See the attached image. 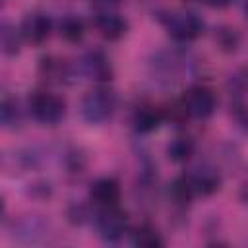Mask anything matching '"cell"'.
I'll return each instance as SVG.
<instances>
[{
	"instance_id": "cell-5",
	"label": "cell",
	"mask_w": 248,
	"mask_h": 248,
	"mask_svg": "<svg viewBox=\"0 0 248 248\" xmlns=\"http://www.w3.org/2000/svg\"><path fill=\"white\" fill-rule=\"evenodd\" d=\"M95 225H97L99 236L105 242H116L128 231V215L118 205H107L99 209L95 217Z\"/></svg>"
},
{
	"instance_id": "cell-2",
	"label": "cell",
	"mask_w": 248,
	"mask_h": 248,
	"mask_svg": "<svg viewBox=\"0 0 248 248\" xmlns=\"http://www.w3.org/2000/svg\"><path fill=\"white\" fill-rule=\"evenodd\" d=\"M31 116L45 126H56L66 116V101L50 91H33L27 101Z\"/></svg>"
},
{
	"instance_id": "cell-8",
	"label": "cell",
	"mask_w": 248,
	"mask_h": 248,
	"mask_svg": "<svg viewBox=\"0 0 248 248\" xmlns=\"http://www.w3.org/2000/svg\"><path fill=\"white\" fill-rule=\"evenodd\" d=\"M93 27L99 31V35L107 41H118L128 31V21L112 12H97L93 16Z\"/></svg>"
},
{
	"instance_id": "cell-12",
	"label": "cell",
	"mask_w": 248,
	"mask_h": 248,
	"mask_svg": "<svg viewBox=\"0 0 248 248\" xmlns=\"http://www.w3.org/2000/svg\"><path fill=\"white\" fill-rule=\"evenodd\" d=\"M58 35L68 41V43H79L85 35V23L81 17L74 16V14H66L62 16V19L58 21Z\"/></svg>"
},
{
	"instance_id": "cell-9",
	"label": "cell",
	"mask_w": 248,
	"mask_h": 248,
	"mask_svg": "<svg viewBox=\"0 0 248 248\" xmlns=\"http://www.w3.org/2000/svg\"><path fill=\"white\" fill-rule=\"evenodd\" d=\"M186 178L192 184L196 196H200V194L202 196H209V194L217 192L219 186H221V174L213 167H205V165L203 167H196L190 172H186Z\"/></svg>"
},
{
	"instance_id": "cell-18",
	"label": "cell",
	"mask_w": 248,
	"mask_h": 248,
	"mask_svg": "<svg viewBox=\"0 0 248 248\" xmlns=\"http://www.w3.org/2000/svg\"><path fill=\"white\" fill-rule=\"evenodd\" d=\"M170 194H172L174 202H178V203H188V202H192V198L196 196V192H194L192 184L188 182L186 174L178 176V178L172 182V186H170Z\"/></svg>"
},
{
	"instance_id": "cell-16",
	"label": "cell",
	"mask_w": 248,
	"mask_h": 248,
	"mask_svg": "<svg viewBox=\"0 0 248 248\" xmlns=\"http://www.w3.org/2000/svg\"><path fill=\"white\" fill-rule=\"evenodd\" d=\"M19 41H21V33L10 25L8 21L2 23L0 27V45H2V52L8 56H16L19 52Z\"/></svg>"
},
{
	"instance_id": "cell-4",
	"label": "cell",
	"mask_w": 248,
	"mask_h": 248,
	"mask_svg": "<svg viewBox=\"0 0 248 248\" xmlns=\"http://www.w3.org/2000/svg\"><path fill=\"white\" fill-rule=\"evenodd\" d=\"M180 105L184 108V114L190 118H198V120H205L215 112L217 107V99L213 95V91L205 85H192L190 89L184 91Z\"/></svg>"
},
{
	"instance_id": "cell-11",
	"label": "cell",
	"mask_w": 248,
	"mask_h": 248,
	"mask_svg": "<svg viewBox=\"0 0 248 248\" xmlns=\"http://www.w3.org/2000/svg\"><path fill=\"white\" fill-rule=\"evenodd\" d=\"M163 120H165V110L155 105H141L134 110V116H132L134 130L138 134H149L157 130Z\"/></svg>"
},
{
	"instance_id": "cell-20",
	"label": "cell",
	"mask_w": 248,
	"mask_h": 248,
	"mask_svg": "<svg viewBox=\"0 0 248 248\" xmlns=\"http://www.w3.org/2000/svg\"><path fill=\"white\" fill-rule=\"evenodd\" d=\"M85 217H87L85 207H81V205H74V207L70 209V221H72L74 225H81V223L85 221Z\"/></svg>"
},
{
	"instance_id": "cell-17",
	"label": "cell",
	"mask_w": 248,
	"mask_h": 248,
	"mask_svg": "<svg viewBox=\"0 0 248 248\" xmlns=\"http://www.w3.org/2000/svg\"><path fill=\"white\" fill-rule=\"evenodd\" d=\"M41 70L45 74V78H50L54 81H66V78L72 76L68 64L64 60H52V58H43L41 62Z\"/></svg>"
},
{
	"instance_id": "cell-1",
	"label": "cell",
	"mask_w": 248,
	"mask_h": 248,
	"mask_svg": "<svg viewBox=\"0 0 248 248\" xmlns=\"http://www.w3.org/2000/svg\"><path fill=\"white\" fill-rule=\"evenodd\" d=\"M116 103H118L116 93L108 87L99 85L87 91L85 97L81 99V116L89 124H103L114 114Z\"/></svg>"
},
{
	"instance_id": "cell-23",
	"label": "cell",
	"mask_w": 248,
	"mask_h": 248,
	"mask_svg": "<svg viewBox=\"0 0 248 248\" xmlns=\"http://www.w3.org/2000/svg\"><path fill=\"white\" fill-rule=\"evenodd\" d=\"M244 12H246V16H248V0H246V4H244Z\"/></svg>"
},
{
	"instance_id": "cell-19",
	"label": "cell",
	"mask_w": 248,
	"mask_h": 248,
	"mask_svg": "<svg viewBox=\"0 0 248 248\" xmlns=\"http://www.w3.org/2000/svg\"><path fill=\"white\" fill-rule=\"evenodd\" d=\"M215 39L227 50H234V46L238 45V35L234 33V29H219L217 35H215Z\"/></svg>"
},
{
	"instance_id": "cell-10",
	"label": "cell",
	"mask_w": 248,
	"mask_h": 248,
	"mask_svg": "<svg viewBox=\"0 0 248 248\" xmlns=\"http://www.w3.org/2000/svg\"><path fill=\"white\" fill-rule=\"evenodd\" d=\"M89 198L99 207L118 205V202H120V184H118V180H114L110 176L97 178L89 188Z\"/></svg>"
},
{
	"instance_id": "cell-21",
	"label": "cell",
	"mask_w": 248,
	"mask_h": 248,
	"mask_svg": "<svg viewBox=\"0 0 248 248\" xmlns=\"http://www.w3.org/2000/svg\"><path fill=\"white\" fill-rule=\"evenodd\" d=\"M202 2H205V4L211 6V8H227V6H231L234 0H202Z\"/></svg>"
},
{
	"instance_id": "cell-13",
	"label": "cell",
	"mask_w": 248,
	"mask_h": 248,
	"mask_svg": "<svg viewBox=\"0 0 248 248\" xmlns=\"http://www.w3.org/2000/svg\"><path fill=\"white\" fill-rule=\"evenodd\" d=\"M132 244L140 246V248H161L165 244V240H163V236L159 234V231L153 225L141 223L132 232Z\"/></svg>"
},
{
	"instance_id": "cell-6",
	"label": "cell",
	"mask_w": 248,
	"mask_h": 248,
	"mask_svg": "<svg viewBox=\"0 0 248 248\" xmlns=\"http://www.w3.org/2000/svg\"><path fill=\"white\" fill-rule=\"evenodd\" d=\"M78 70L81 76H85L87 79H93L97 83H107L112 79V66L110 60L107 58V54L103 50H87L81 60L78 62Z\"/></svg>"
},
{
	"instance_id": "cell-15",
	"label": "cell",
	"mask_w": 248,
	"mask_h": 248,
	"mask_svg": "<svg viewBox=\"0 0 248 248\" xmlns=\"http://www.w3.org/2000/svg\"><path fill=\"white\" fill-rule=\"evenodd\" d=\"M0 120L4 124V128H10V130H16L21 124L23 116H21V108H19L17 99L4 95L2 105H0Z\"/></svg>"
},
{
	"instance_id": "cell-22",
	"label": "cell",
	"mask_w": 248,
	"mask_h": 248,
	"mask_svg": "<svg viewBox=\"0 0 248 248\" xmlns=\"http://www.w3.org/2000/svg\"><path fill=\"white\" fill-rule=\"evenodd\" d=\"M91 4H97V6H110V4H118L120 0H89Z\"/></svg>"
},
{
	"instance_id": "cell-7",
	"label": "cell",
	"mask_w": 248,
	"mask_h": 248,
	"mask_svg": "<svg viewBox=\"0 0 248 248\" xmlns=\"http://www.w3.org/2000/svg\"><path fill=\"white\" fill-rule=\"evenodd\" d=\"M50 31H52V21L43 12H29L19 23L21 39L27 41L29 45H43L50 37Z\"/></svg>"
},
{
	"instance_id": "cell-14",
	"label": "cell",
	"mask_w": 248,
	"mask_h": 248,
	"mask_svg": "<svg viewBox=\"0 0 248 248\" xmlns=\"http://www.w3.org/2000/svg\"><path fill=\"white\" fill-rule=\"evenodd\" d=\"M194 140L188 136H176L174 140H170V143L167 145V157L174 163H186L192 155H194Z\"/></svg>"
},
{
	"instance_id": "cell-3",
	"label": "cell",
	"mask_w": 248,
	"mask_h": 248,
	"mask_svg": "<svg viewBox=\"0 0 248 248\" xmlns=\"http://www.w3.org/2000/svg\"><path fill=\"white\" fill-rule=\"evenodd\" d=\"M161 21H163L167 33L174 41H180V43H190V41L198 39L205 29L203 19L198 14L188 12V10L169 12V14L161 16Z\"/></svg>"
}]
</instances>
